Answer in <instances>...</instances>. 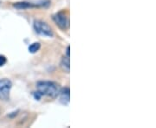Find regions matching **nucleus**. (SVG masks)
Wrapping results in <instances>:
<instances>
[{
	"mask_svg": "<svg viewBox=\"0 0 156 128\" xmlns=\"http://www.w3.org/2000/svg\"><path fill=\"white\" fill-rule=\"evenodd\" d=\"M40 48H41V44L39 43H33L32 44L29 46V51L30 53L34 54V53H37L40 50Z\"/></svg>",
	"mask_w": 156,
	"mask_h": 128,
	"instance_id": "obj_8",
	"label": "nucleus"
},
{
	"mask_svg": "<svg viewBox=\"0 0 156 128\" xmlns=\"http://www.w3.org/2000/svg\"><path fill=\"white\" fill-rule=\"evenodd\" d=\"M33 29L35 32L40 36H44L47 37H52L54 36V32L51 27L47 22L42 20H35L33 22Z\"/></svg>",
	"mask_w": 156,
	"mask_h": 128,
	"instance_id": "obj_3",
	"label": "nucleus"
},
{
	"mask_svg": "<svg viewBox=\"0 0 156 128\" xmlns=\"http://www.w3.org/2000/svg\"><path fill=\"white\" fill-rule=\"evenodd\" d=\"M37 92L39 95L43 96H47L52 99L56 98L59 92H60V87L59 85L54 81H40L37 82Z\"/></svg>",
	"mask_w": 156,
	"mask_h": 128,
	"instance_id": "obj_1",
	"label": "nucleus"
},
{
	"mask_svg": "<svg viewBox=\"0 0 156 128\" xmlns=\"http://www.w3.org/2000/svg\"><path fill=\"white\" fill-rule=\"evenodd\" d=\"M50 5V0H37V1H20L13 4L17 10L23 11L33 8H47Z\"/></svg>",
	"mask_w": 156,
	"mask_h": 128,
	"instance_id": "obj_2",
	"label": "nucleus"
},
{
	"mask_svg": "<svg viewBox=\"0 0 156 128\" xmlns=\"http://www.w3.org/2000/svg\"><path fill=\"white\" fill-rule=\"evenodd\" d=\"M52 19L62 30H67L69 28V17L66 11H61L54 14Z\"/></svg>",
	"mask_w": 156,
	"mask_h": 128,
	"instance_id": "obj_4",
	"label": "nucleus"
},
{
	"mask_svg": "<svg viewBox=\"0 0 156 128\" xmlns=\"http://www.w3.org/2000/svg\"><path fill=\"white\" fill-rule=\"evenodd\" d=\"M69 57L70 56H64L61 60L62 68L67 73H69V70H70V60H69Z\"/></svg>",
	"mask_w": 156,
	"mask_h": 128,
	"instance_id": "obj_7",
	"label": "nucleus"
},
{
	"mask_svg": "<svg viewBox=\"0 0 156 128\" xmlns=\"http://www.w3.org/2000/svg\"><path fill=\"white\" fill-rule=\"evenodd\" d=\"M12 88V82L9 79H1L0 80V100H10V93Z\"/></svg>",
	"mask_w": 156,
	"mask_h": 128,
	"instance_id": "obj_5",
	"label": "nucleus"
},
{
	"mask_svg": "<svg viewBox=\"0 0 156 128\" xmlns=\"http://www.w3.org/2000/svg\"><path fill=\"white\" fill-rule=\"evenodd\" d=\"M66 56H70V47H69V46H68L67 47V50H66Z\"/></svg>",
	"mask_w": 156,
	"mask_h": 128,
	"instance_id": "obj_10",
	"label": "nucleus"
},
{
	"mask_svg": "<svg viewBox=\"0 0 156 128\" xmlns=\"http://www.w3.org/2000/svg\"><path fill=\"white\" fill-rule=\"evenodd\" d=\"M6 62H7V59H6L5 56H3V55H0V67L4 66Z\"/></svg>",
	"mask_w": 156,
	"mask_h": 128,
	"instance_id": "obj_9",
	"label": "nucleus"
},
{
	"mask_svg": "<svg viewBox=\"0 0 156 128\" xmlns=\"http://www.w3.org/2000/svg\"><path fill=\"white\" fill-rule=\"evenodd\" d=\"M58 95L60 96V102L62 105H64V106L69 105V100H70V90L69 88L60 89Z\"/></svg>",
	"mask_w": 156,
	"mask_h": 128,
	"instance_id": "obj_6",
	"label": "nucleus"
}]
</instances>
